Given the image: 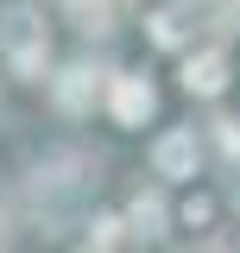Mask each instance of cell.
I'll return each mask as SVG.
<instances>
[{"label":"cell","instance_id":"obj_1","mask_svg":"<svg viewBox=\"0 0 240 253\" xmlns=\"http://www.w3.org/2000/svg\"><path fill=\"white\" fill-rule=\"evenodd\" d=\"M0 44H6V57H13V70H19L26 83L44 76V26L32 19V6L0 13Z\"/></svg>","mask_w":240,"mask_h":253},{"label":"cell","instance_id":"obj_2","mask_svg":"<svg viewBox=\"0 0 240 253\" xmlns=\"http://www.w3.org/2000/svg\"><path fill=\"white\" fill-rule=\"evenodd\" d=\"M152 165H158V177H196V133H164L158 146H152Z\"/></svg>","mask_w":240,"mask_h":253},{"label":"cell","instance_id":"obj_3","mask_svg":"<svg viewBox=\"0 0 240 253\" xmlns=\"http://www.w3.org/2000/svg\"><path fill=\"white\" fill-rule=\"evenodd\" d=\"M146 114H152V83L146 76H114V121L139 126Z\"/></svg>","mask_w":240,"mask_h":253},{"label":"cell","instance_id":"obj_4","mask_svg":"<svg viewBox=\"0 0 240 253\" xmlns=\"http://www.w3.org/2000/svg\"><path fill=\"white\" fill-rule=\"evenodd\" d=\"M221 83H228V63H221V51H202V57L183 63V89H190V95H221Z\"/></svg>","mask_w":240,"mask_h":253},{"label":"cell","instance_id":"obj_5","mask_svg":"<svg viewBox=\"0 0 240 253\" xmlns=\"http://www.w3.org/2000/svg\"><path fill=\"white\" fill-rule=\"evenodd\" d=\"M89 101H95V70H89V63L63 70V76H57V108H63V114H82Z\"/></svg>","mask_w":240,"mask_h":253},{"label":"cell","instance_id":"obj_6","mask_svg":"<svg viewBox=\"0 0 240 253\" xmlns=\"http://www.w3.org/2000/svg\"><path fill=\"white\" fill-rule=\"evenodd\" d=\"M183 26H190V6H164V13H152V38H158V44H183Z\"/></svg>","mask_w":240,"mask_h":253},{"label":"cell","instance_id":"obj_7","mask_svg":"<svg viewBox=\"0 0 240 253\" xmlns=\"http://www.w3.org/2000/svg\"><path fill=\"white\" fill-rule=\"evenodd\" d=\"M133 228H139V234H164V203H158V196H139V203H133Z\"/></svg>","mask_w":240,"mask_h":253},{"label":"cell","instance_id":"obj_8","mask_svg":"<svg viewBox=\"0 0 240 253\" xmlns=\"http://www.w3.org/2000/svg\"><path fill=\"white\" fill-rule=\"evenodd\" d=\"M70 19L82 32H108V6H101V0H70Z\"/></svg>","mask_w":240,"mask_h":253},{"label":"cell","instance_id":"obj_9","mask_svg":"<svg viewBox=\"0 0 240 253\" xmlns=\"http://www.w3.org/2000/svg\"><path fill=\"white\" fill-rule=\"evenodd\" d=\"M120 241V221L114 215H95V228H89V253H108Z\"/></svg>","mask_w":240,"mask_h":253},{"label":"cell","instance_id":"obj_10","mask_svg":"<svg viewBox=\"0 0 240 253\" xmlns=\"http://www.w3.org/2000/svg\"><path fill=\"white\" fill-rule=\"evenodd\" d=\"M221 126V146H228V152H240V121H215Z\"/></svg>","mask_w":240,"mask_h":253},{"label":"cell","instance_id":"obj_11","mask_svg":"<svg viewBox=\"0 0 240 253\" xmlns=\"http://www.w3.org/2000/svg\"><path fill=\"white\" fill-rule=\"evenodd\" d=\"M190 253H234L228 241H209V247H190Z\"/></svg>","mask_w":240,"mask_h":253}]
</instances>
